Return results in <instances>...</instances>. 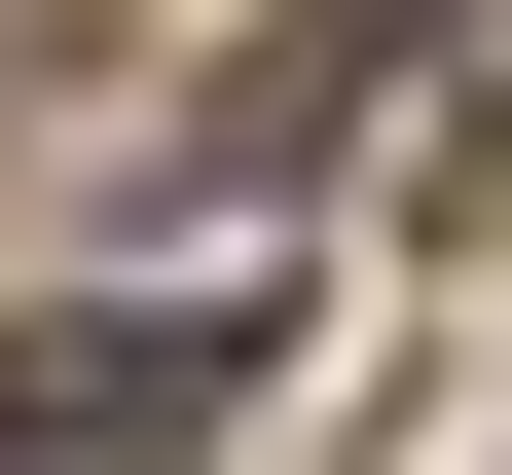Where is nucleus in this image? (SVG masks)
Returning a JSON list of instances; mask_svg holds the SVG:
<instances>
[{
  "label": "nucleus",
  "mask_w": 512,
  "mask_h": 475,
  "mask_svg": "<svg viewBox=\"0 0 512 475\" xmlns=\"http://www.w3.org/2000/svg\"><path fill=\"white\" fill-rule=\"evenodd\" d=\"M403 37H476V0H293V37H256L220 110H183V183H293V147H330L366 74H403Z\"/></svg>",
  "instance_id": "2"
},
{
  "label": "nucleus",
  "mask_w": 512,
  "mask_h": 475,
  "mask_svg": "<svg viewBox=\"0 0 512 475\" xmlns=\"http://www.w3.org/2000/svg\"><path fill=\"white\" fill-rule=\"evenodd\" d=\"M256 402V293H37L0 329V475H183Z\"/></svg>",
  "instance_id": "1"
}]
</instances>
